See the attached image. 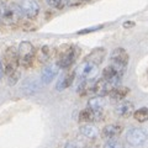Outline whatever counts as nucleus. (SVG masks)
Instances as JSON below:
<instances>
[{"label":"nucleus","mask_w":148,"mask_h":148,"mask_svg":"<svg viewBox=\"0 0 148 148\" xmlns=\"http://www.w3.org/2000/svg\"><path fill=\"white\" fill-rule=\"evenodd\" d=\"M4 71L9 78V84L14 85L18 79V72L17 68L20 66L18 62V52L15 47H8L5 53H4Z\"/></svg>","instance_id":"1"},{"label":"nucleus","mask_w":148,"mask_h":148,"mask_svg":"<svg viewBox=\"0 0 148 148\" xmlns=\"http://www.w3.org/2000/svg\"><path fill=\"white\" fill-rule=\"evenodd\" d=\"M79 56V48L74 45L64 43L61 45L56 49V58H57V64L59 68L67 69L75 62V59Z\"/></svg>","instance_id":"2"},{"label":"nucleus","mask_w":148,"mask_h":148,"mask_svg":"<svg viewBox=\"0 0 148 148\" xmlns=\"http://www.w3.org/2000/svg\"><path fill=\"white\" fill-rule=\"evenodd\" d=\"M128 59H130V56L126 49L122 47L115 48L110 56V66L112 67L120 75L123 77L125 73H126V69H127Z\"/></svg>","instance_id":"3"},{"label":"nucleus","mask_w":148,"mask_h":148,"mask_svg":"<svg viewBox=\"0 0 148 148\" xmlns=\"http://www.w3.org/2000/svg\"><path fill=\"white\" fill-rule=\"evenodd\" d=\"M22 11L20 9V5L15 4H4L3 9V15L0 18V24L4 26H15L18 22H21Z\"/></svg>","instance_id":"4"},{"label":"nucleus","mask_w":148,"mask_h":148,"mask_svg":"<svg viewBox=\"0 0 148 148\" xmlns=\"http://www.w3.org/2000/svg\"><path fill=\"white\" fill-rule=\"evenodd\" d=\"M18 62H20V66L25 69H29L32 67L35 59H36V49L34 47V45L29 41H24L18 46Z\"/></svg>","instance_id":"5"},{"label":"nucleus","mask_w":148,"mask_h":148,"mask_svg":"<svg viewBox=\"0 0 148 148\" xmlns=\"http://www.w3.org/2000/svg\"><path fill=\"white\" fill-rule=\"evenodd\" d=\"M98 73V64L89 62V61H85L83 62L79 67L77 68L75 74H77V78L80 80H85V79H94V77Z\"/></svg>","instance_id":"6"},{"label":"nucleus","mask_w":148,"mask_h":148,"mask_svg":"<svg viewBox=\"0 0 148 148\" xmlns=\"http://www.w3.org/2000/svg\"><path fill=\"white\" fill-rule=\"evenodd\" d=\"M18 5H20L22 15L27 17L29 20H34L38 16L40 4L37 3V0H21V3Z\"/></svg>","instance_id":"7"},{"label":"nucleus","mask_w":148,"mask_h":148,"mask_svg":"<svg viewBox=\"0 0 148 148\" xmlns=\"http://www.w3.org/2000/svg\"><path fill=\"white\" fill-rule=\"evenodd\" d=\"M126 141L133 147L142 146L147 141V133L142 128H131L126 133Z\"/></svg>","instance_id":"8"},{"label":"nucleus","mask_w":148,"mask_h":148,"mask_svg":"<svg viewBox=\"0 0 148 148\" xmlns=\"http://www.w3.org/2000/svg\"><path fill=\"white\" fill-rule=\"evenodd\" d=\"M112 85L110 84L108 80H105L103 77L100 79L95 80L94 83V89H92V92L98 96H105V95H109V92L112 90Z\"/></svg>","instance_id":"9"},{"label":"nucleus","mask_w":148,"mask_h":148,"mask_svg":"<svg viewBox=\"0 0 148 148\" xmlns=\"http://www.w3.org/2000/svg\"><path fill=\"white\" fill-rule=\"evenodd\" d=\"M103 78H104L105 80H108L114 88L115 86H119L120 83H121V79H122V77L120 75V74L116 71H115V69L111 67L110 64L106 68H104V71H103Z\"/></svg>","instance_id":"10"},{"label":"nucleus","mask_w":148,"mask_h":148,"mask_svg":"<svg viewBox=\"0 0 148 148\" xmlns=\"http://www.w3.org/2000/svg\"><path fill=\"white\" fill-rule=\"evenodd\" d=\"M58 72H59V66L57 63L49 64V66H47L43 69L42 74H41V82H42L43 84H48V83H51L56 78Z\"/></svg>","instance_id":"11"},{"label":"nucleus","mask_w":148,"mask_h":148,"mask_svg":"<svg viewBox=\"0 0 148 148\" xmlns=\"http://www.w3.org/2000/svg\"><path fill=\"white\" fill-rule=\"evenodd\" d=\"M104 114H99L96 111L91 110L90 108H86L82 110L79 112V121L82 122H94V121H100L103 119Z\"/></svg>","instance_id":"12"},{"label":"nucleus","mask_w":148,"mask_h":148,"mask_svg":"<svg viewBox=\"0 0 148 148\" xmlns=\"http://www.w3.org/2000/svg\"><path fill=\"white\" fill-rule=\"evenodd\" d=\"M123 128L121 125H108L103 128L101 131V136L105 140H110V138H115V137H119L120 135L122 133Z\"/></svg>","instance_id":"13"},{"label":"nucleus","mask_w":148,"mask_h":148,"mask_svg":"<svg viewBox=\"0 0 148 148\" xmlns=\"http://www.w3.org/2000/svg\"><path fill=\"white\" fill-rule=\"evenodd\" d=\"M105 56H106V49L104 47H98V48L92 49L84 59H85V61L92 62V63H95V64H98V66H99V64L103 63Z\"/></svg>","instance_id":"14"},{"label":"nucleus","mask_w":148,"mask_h":148,"mask_svg":"<svg viewBox=\"0 0 148 148\" xmlns=\"http://www.w3.org/2000/svg\"><path fill=\"white\" fill-rule=\"evenodd\" d=\"M133 104L131 101H127V100H122L120 104L116 105V108H115V112H116L119 116L121 117H128L133 112Z\"/></svg>","instance_id":"15"},{"label":"nucleus","mask_w":148,"mask_h":148,"mask_svg":"<svg viewBox=\"0 0 148 148\" xmlns=\"http://www.w3.org/2000/svg\"><path fill=\"white\" fill-rule=\"evenodd\" d=\"M77 74H75V71H71L68 72L66 75L62 77V79H59V82L57 83V85H56V89H57L58 91H62L64 89H67V88H69L72 84L74 79H75Z\"/></svg>","instance_id":"16"},{"label":"nucleus","mask_w":148,"mask_h":148,"mask_svg":"<svg viewBox=\"0 0 148 148\" xmlns=\"http://www.w3.org/2000/svg\"><path fill=\"white\" fill-rule=\"evenodd\" d=\"M128 92H130V89L126 86H115L109 92V96L114 101H122L128 95Z\"/></svg>","instance_id":"17"},{"label":"nucleus","mask_w":148,"mask_h":148,"mask_svg":"<svg viewBox=\"0 0 148 148\" xmlns=\"http://www.w3.org/2000/svg\"><path fill=\"white\" fill-rule=\"evenodd\" d=\"M88 108H90L91 110L96 111L99 114H104V108H105V101L103 99V96H98L95 98H91L88 101Z\"/></svg>","instance_id":"18"},{"label":"nucleus","mask_w":148,"mask_h":148,"mask_svg":"<svg viewBox=\"0 0 148 148\" xmlns=\"http://www.w3.org/2000/svg\"><path fill=\"white\" fill-rule=\"evenodd\" d=\"M94 79H85V80H82L80 85L78 86V94L82 95V96H85L88 95L89 92H92V89H94Z\"/></svg>","instance_id":"19"},{"label":"nucleus","mask_w":148,"mask_h":148,"mask_svg":"<svg viewBox=\"0 0 148 148\" xmlns=\"http://www.w3.org/2000/svg\"><path fill=\"white\" fill-rule=\"evenodd\" d=\"M53 54V49L49 47V46H43L42 48H40V51L36 53V58L38 59L40 63H45L51 59Z\"/></svg>","instance_id":"20"},{"label":"nucleus","mask_w":148,"mask_h":148,"mask_svg":"<svg viewBox=\"0 0 148 148\" xmlns=\"http://www.w3.org/2000/svg\"><path fill=\"white\" fill-rule=\"evenodd\" d=\"M80 132L83 136H85L86 138H90V140H94V138L98 137V130H96L95 126H92L90 123H86L84 126H82Z\"/></svg>","instance_id":"21"},{"label":"nucleus","mask_w":148,"mask_h":148,"mask_svg":"<svg viewBox=\"0 0 148 148\" xmlns=\"http://www.w3.org/2000/svg\"><path fill=\"white\" fill-rule=\"evenodd\" d=\"M136 121L138 122H146L148 121V108H141L133 112Z\"/></svg>","instance_id":"22"},{"label":"nucleus","mask_w":148,"mask_h":148,"mask_svg":"<svg viewBox=\"0 0 148 148\" xmlns=\"http://www.w3.org/2000/svg\"><path fill=\"white\" fill-rule=\"evenodd\" d=\"M46 3H47L51 8L57 9V10H61V9L66 8L68 5L69 0H46Z\"/></svg>","instance_id":"23"},{"label":"nucleus","mask_w":148,"mask_h":148,"mask_svg":"<svg viewBox=\"0 0 148 148\" xmlns=\"http://www.w3.org/2000/svg\"><path fill=\"white\" fill-rule=\"evenodd\" d=\"M104 148H123V147H122L121 141H120L117 137H115V138L106 140V143H105Z\"/></svg>","instance_id":"24"},{"label":"nucleus","mask_w":148,"mask_h":148,"mask_svg":"<svg viewBox=\"0 0 148 148\" xmlns=\"http://www.w3.org/2000/svg\"><path fill=\"white\" fill-rule=\"evenodd\" d=\"M104 27V25H99V26H92V27H88V29H84V30H80L78 31L77 34L78 35H85V34H90V32H95L98 30H101Z\"/></svg>","instance_id":"25"},{"label":"nucleus","mask_w":148,"mask_h":148,"mask_svg":"<svg viewBox=\"0 0 148 148\" xmlns=\"http://www.w3.org/2000/svg\"><path fill=\"white\" fill-rule=\"evenodd\" d=\"M136 24L133 21H126V22H123V27L125 29H130V27H133Z\"/></svg>","instance_id":"26"},{"label":"nucleus","mask_w":148,"mask_h":148,"mask_svg":"<svg viewBox=\"0 0 148 148\" xmlns=\"http://www.w3.org/2000/svg\"><path fill=\"white\" fill-rule=\"evenodd\" d=\"M4 73H5V71H4V64L1 63V61H0V80H1Z\"/></svg>","instance_id":"27"},{"label":"nucleus","mask_w":148,"mask_h":148,"mask_svg":"<svg viewBox=\"0 0 148 148\" xmlns=\"http://www.w3.org/2000/svg\"><path fill=\"white\" fill-rule=\"evenodd\" d=\"M66 148H77V146H75V143H73V142H69V143H67Z\"/></svg>","instance_id":"28"},{"label":"nucleus","mask_w":148,"mask_h":148,"mask_svg":"<svg viewBox=\"0 0 148 148\" xmlns=\"http://www.w3.org/2000/svg\"><path fill=\"white\" fill-rule=\"evenodd\" d=\"M85 148H95V147H91V146H88V147H85Z\"/></svg>","instance_id":"29"},{"label":"nucleus","mask_w":148,"mask_h":148,"mask_svg":"<svg viewBox=\"0 0 148 148\" xmlns=\"http://www.w3.org/2000/svg\"><path fill=\"white\" fill-rule=\"evenodd\" d=\"M147 74H148V71H147Z\"/></svg>","instance_id":"30"}]
</instances>
